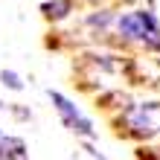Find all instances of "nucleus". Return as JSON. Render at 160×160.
Wrapping results in <instances>:
<instances>
[{
  "mask_svg": "<svg viewBox=\"0 0 160 160\" xmlns=\"http://www.w3.org/2000/svg\"><path fill=\"white\" fill-rule=\"evenodd\" d=\"M3 82H6V84H9L12 90H21V88H23V82L18 79V76H15L12 70H3Z\"/></svg>",
  "mask_w": 160,
  "mask_h": 160,
  "instance_id": "obj_6",
  "label": "nucleus"
},
{
  "mask_svg": "<svg viewBox=\"0 0 160 160\" xmlns=\"http://www.w3.org/2000/svg\"><path fill=\"white\" fill-rule=\"evenodd\" d=\"M41 9H44L47 18H64L70 12V3H67V0H50V3H44Z\"/></svg>",
  "mask_w": 160,
  "mask_h": 160,
  "instance_id": "obj_5",
  "label": "nucleus"
},
{
  "mask_svg": "<svg viewBox=\"0 0 160 160\" xmlns=\"http://www.w3.org/2000/svg\"><path fill=\"white\" fill-rule=\"evenodd\" d=\"M0 160H26V146L23 140L9 137L0 131Z\"/></svg>",
  "mask_w": 160,
  "mask_h": 160,
  "instance_id": "obj_4",
  "label": "nucleus"
},
{
  "mask_svg": "<svg viewBox=\"0 0 160 160\" xmlns=\"http://www.w3.org/2000/svg\"><path fill=\"white\" fill-rule=\"evenodd\" d=\"M128 122L137 134H154V131H160V102L137 105L134 111H128Z\"/></svg>",
  "mask_w": 160,
  "mask_h": 160,
  "instance_id": "obj_3",
  "label": "nucleus"
},
{
  "mask_svg": "<svg viewBox=\"0 0 160 160\" xmlns=\"http://www.w3.org/2000/svg\"><path fill=\"white\" fill-rule=\"evenodd\" d=\"M50 99H52V105H55V111L61 114V119H64V125H67L70 131H76V134H82V137H96V131H93V122L82 114V111L73 105V102L67 99V96H61L58 90H50Z\"/></svg>",
  "mask_w": 160,
  "mask_h": 160,
  "instance_id": "obj_2",
  "label": "nucleus"
},
{
  "mask_svg": "<svg viewBox=\"0 0 160 160\" xmlns=\"http://www.w3.org/2000/svg\"><path fill=\"white\" fill-rule=\"evenodd\" d=\"M117 26H119L122 35H128V38L148 41L152 47H160V41L154 38V35H160V26H157V21L148 12H128V15H122L117 21Z\"/></svg>",
  "mask_w": 160,
  "mask_h": 160,
  "instance_id": "obj_1",
  "label": "nucleus"
}]
</instances>
